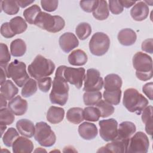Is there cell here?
Wrapping results in <instances>:
<instances>
[{
  "label": "cell",
  "mask_w": 153,
  "mask_h": 153,
  "mask_svg": "<svg viewBox=\"0 0 153 153\" xmlns=\"http://www.w3.org/2000/svg\"><path fill=\"white\" fill-rule=\"evenodd\" d=\"M63 68L64 65H61L56 69L49 96L51 103L60 106H63L66 103L69 89L68 82L63 75Z\"/></svg>",
  "instance_id": "obj_1"
},
{
  "label": "cell",
  "mask_w": 153,
  "mask_h": 153,
  "mask_svg": "<svg viewBox=\"0 0 153 153\" xmlns=\"http://www.w3.org/2000/svg\"><path fill=\"white\" fill-rule=\"evenodd\" d=\"M123 103L130 112L140 115L148 105V100L136 89L129 88L124 91Z\"/></svg>",
  "instance_id": "obj_2"
},
{
  "label": "cell",
  "mask_w": 153,
  "mask_h": 153,
  "mask_svg": "<svg viewBox=\"0 0 153 153\" xmlns=\"http://www.w3.org/2000/svg\"><path fill=\"white\" fill-rule=\"evenodd\" d=\"M132 62L139 79L146 81L152 78V60L150 56L141 51L137 52L133 57Z\"/></svg>",
  "instance_id": "obj_3"
},
{
  "label": "cell",
  "mask_w": 153,
  "mask_h": 153,
  "mask_svg": "<svg viewBox=\"0 0 153 153\" xmlns=\"http://www.w3.org/2000/svg\"><path fill=\"white\" fill-rule=\"evenodd\" d=\"M55 67L53 61L38 54L28 66L27 71L30 76L38 80L51 75L53 73Z\"/></svg>",
  "instance_id": "obj_4"
},
{
  "label": "cell",
  "mask_w": 153,
  "mask_h": 153,
  "mask_svg": "<svg viewBox=\"0 0 153 153\" xmlns=\"http://www.w3.org/2000/svg\"><path fill=\"white\" fill-rule=\"evenodd\" d=\"M34 25L49 32L56 33L64 28L65 22L59 16H51L47 13L41 11L37 16Z\"/></svg>",
  "instance_id": "obj_5"
},
{
  "label": "cell",
  "mask_w": 153,
  "mask_h": 153,
  "mask_svg": "<svg viewBox=\"0 0 153 153\" xmlns=\"http://www.w3.org/2000/svg\"><path fill=\"white\" fill-rule=\"evenodd\" d=\"M6 74L7 77L11 78L19 87H23L29 79V75L26 72V64L17 59L8 64Z\"/></svg>",
  "instance_id": "obj_6"
},
{
  "label": "cell",
  "mask_w": 153,
  "mask_h": 153,
  "mask_svg": "<svg viewBox=\"0 0 153 153\" xmlns=\"http://www.w3.org/2000/svg\"><path fill=\"white\" fill-rule=\"evenodd\" d=\"M34 138L40 145L44 147L52 146L56 140L54 132L51 127L44 121L36 123Z\"/></svg>",
  "instance_id": "obj_7"
},
{
  "label": "cell",
  "mask_w": 153,
  "mask_h": 153,
  "mask_svg": "<svg viewBox=\"0 0 153 153\" xmlns=\"http://www.w3.org/2000/svg\"><path fill=\"white\" fill-rule=\"evenodd\" d=\"M110 39L103 32H98L93 35L89 42V49L92 54L96 56L104 55L109 50Z\"/></svg>",
  "instance_id": "obj_8"
},
{
  "label": "cell",
  "mask_w": 153,
  "mask_h": 153,
  "mask_svg": "<svg viewBox=\"0 0 153 153\" xmlns=\"http://www.w3.org/2000/svg\"><path fill=\"white\" fill-rule=\"evenodd\" d=\"M149 146V141L146 134L142 131H137L130 138L127 152L146 153Z\"/></svg>",
  "instance_id": "obj_9"
},
{
  "label": "cell",
  "mask_w": 153,
  "mask_h": 153,
  "mask_svg": "<svg viewBox=\"0 0 153 153\" xmlns=\"http://www.w3.org/2000/svg\"><path fill=\"white\" fill-rule=\"evenodd\" d=\"M100 127L99 134L102 139L109 142L115 140L118 133V123L114 118L100 120L99 122Z\"/></svg>",
  "instance_id": "obj_10"
},
{
  "label": "cell",
  "mask_w": 153,
  "mask_h": 153,
  "mask_svg": "<svg viewBox=\"0 0 153 153\" xmlns=\"http://www.w3.org/2000/svg\"><path fill=\"white\" fill-rule=\"evenodd\" d=\"M103 86V78L99 71L94 68L87 69L84 79L83 90L85 91H94L100 90Z\"/></svg>",
  "instance_id": "obj_11"
},
{
  "label": "cell",
  "mask_w": 153,
  "mask_h": 153,
  "mask_svg": "<svg viewBox=\"0 0 153 153\" xmlns=\"http://www.w3.org/2000/svg\"><path fill=\"white\" fill-rule=\"evenodd\" d=\"M63 75L68 82L79 89L85 79V70L84 68H75L64 65Z\"/></svg>",
  "instance_id": "obj_12"
},
{
  "label": "cell",
  "mask_w": 153,
  "mask_h": 153,
  "mask_svg": "<svg viewBox=\"0 0 153 153\" xmlns=\"http://www.w3.org/2000/svg\"><path fill=\"white\" fill-rule=\"evenodd\" d=\"M59 45L65 53H69L79 45L76 36L71 32H65L62 34L59 39Z\"/></svg>",
  "instance_id": "obj_13"
},
{
  "label": "cell",
  "mask_w": 153,
  "mask_h": 153,
  "mask_svg": "<svg viewBox=\"0 0 153 153\" xmlns=\"http://www.w3.org/2000/svg\"><path fill=\"white\" fill-rule=\"evenodd\" d=\"M129 140L115 139L112 142L100 148L97 152H127Z\"/></svg>",
  "instance_id": "obj_14"
},
{
  "label": "cell",
  "mask_w": 153,
  "mask_h": 153,
  "mask_svg": "<svg viewBox=\"0 0 153 153\" xmlns=\"http://www.w3.org/2000/svg\"><path fill=\"white\" fill-rule=\"evenodd\" d=\"M8 108L17 116L24 115L27 110V102L20 96H17L10 100Z\"/></svg>",
  "instance_id": "obj_15"
},
{
  "label": "cell",
  "mask_w": 153,
  "mask_h": 153,
  "mask_svg": "<svg viewBox=\"0 0 153 153\" xmlns=\"http://www.w3.org/2000/svg\"><path fill=\"white\" fill-rule=\"evenodd\" d=\"M14 153H30L33 149V143L25 136H19L12 146Z\"/></svg>",
  "instance_id": "obj_16"
},
{
  "label": "cell",
  "mask_w": 153,
  "mask_h": 153,
  "mask_svg": "<svg viewBox=\"0 0 153 153\" xmlns=\"http://www.w3.org/2000/svg\"><path fill=\"white\" fill-rule=\"evenodd\" d=\"M135 124L131 121H124L120 124L118 128L117 140H129L136 132Z\"/></svg>",
  "instance_id": "obj_17"
},
{
  "label": "cell",
  "mask_w": 153,
  "mask_h": 153,
  "mask_svg": "<svg viewBox=\"0 0 153 153\" xmlns=\"http://www.w3.org/2000/svg\"><path fill=\"white\" fill-rule=\"evenodd\" d=\"M149 14V7L144 1L136 3L130 10L131 17L136 21L140 22L146 19Z\"/></svg>",
  "instance_id": "obj_18"
},
{
  "label": "cell",
  "mask_w": 153,
  "mask_h": 153,
  "mask_svg": "<svg viewBox=\"0 0 153 153\" xmlns=\"http://www.w3.org/2000/svg\"><path fill=\"white\" fill-rule=\"evenodd\" d=\"M98 130L96 126L91 123L84 122L78 127L79 136L85 140H92L97 135Z\"/></svg>",
  "instance_id": "obj_19"
},
{
  "label": "cell",
  "mask_w": 153,
  "mask_h": 153,
  "mask_svg": "<svg viewBox=\"0 0 153 153\" xmlns=\"http://www.w3.org/2000/svg\"><path fill=\"white\" fill-rule=\"evenodd\" d=\"M16 128L19 133L27 138H31L34 136L35 126L32 121L27 119H21L16 123Z\"/></svg>",
  "instance_id": "obj_20"
},
{
  "label": "cell",
  "mask_w": 153,
  "mask_h": 153,
  "mask_svg": "<svg viewBox=\"0 0 153 153\" xmlns=\"http://www.w3.org/2000/svg\"><path fill=\"white\" fill-rule=\"evenodd\" d=\"M122 84V79L118 75L110 74L105 77L103 87L106 91H117L121 90Z\"/></svg>",
  "instance_id": "obj_21"
},
{
  "label": "cell",
  "mask_w": 153,
  "mask_h": 153,
  "mask_svg": "<svg viewBox=\"0 0 153 153\" xmlns=\"http://www.w3.org/2000/svg\"><path fill=\"white\" fill-rule=\"evenodd\" d=\"M117 38L121 45L130 46L135 43L137 39V35L133 29L125 28L121 29L118 32Z\"/></svg>",
  "instance_id": "obj_22"
},
{
  "label": "cell",
  "mask_w": 153,
  "mask_h": 153,
  "mask_svg": "<svg viewBox=\"0 0 153 153\" xmlns=\"http://www.w3.org/2000/svg\"><path fill=\"white\" fill-rule=\"evenodd\" d=\"M87 60V55L80 49L72 51L68 57L69 63L73 66H83L86 64Z\"/></svg>",
  "instance_id": "obj_23"
},
{
  "label": "cell",
  "mask_w": 153,
  "mask_h": 153,
  "mask_svg": "<svg viewBox=\"0 0 153 153\" xmlns=\"http://www.w3.org/2000/svg\"><path fill=\"white\" fill-rule=\"evenodd\" d=\"M65 110L62 108L51 106L47 112V120L51 124H58L64 118Z\"/></svg>",
  "instance_id": "obj_24"
},
{
  "label": "cell",
  "mask_w": 153,
  "mask_h": 153,
  "mask_svg": "<svg viewBox=\"0 0 153 153\" xmlns=\"http://www.w3.org/2000/svg\"><path fill=\"white\" fill-rule=\"evenodd\" d=\"M18 92V88L11 80H6L1 84V94L8 100L13 99Z\"/></svg>",
  "instance_id": "obj_25"
},
{
  "label": "cell",
  "mask_w": 153,
  "mask_h": 153,
  "mask_svg": "<svg viewBox=\"0 0 153 153\" xmlns=\"http://www.w3.org/2000/svg\"><path fill=\"white\" fill-rule=\"evenodd\" d=\"M109 14L108 5L107 2L104 0L98 1L96 8L93 11V17L98 20H106Z\"/></svg>",
  "instance_id": "obj_26"
},
{
  "label": "cell",
  "mask_w": 153,
  "mask_h": 153,
  "mask_svg": "<svg viewBox=\"0 0 153 153\" xmlns=\"http://www.w3.org/2000/svg\"><path fill=\"white\" fill-rule=\"evenodd\" d=\"M66 119L71 123L75 124H80L84 120L83 109L79 107L70 108L67 111Z\"/></svg>",
  "instance_id": "obj_27"
},
{
  "label": "cell",
  "mask_w": 153,
  "mask_h": 153,
  "mask_svg": "<svg viewBox=\"0 0 153 153\" xmlns=\"http://www.w3.org/2000/svg\"><path fill=\"white\" fill-rule=\"evenodd\" d=\"M11 54L14 57L23 56L26 51V45L22 39H16L10 44Z\"/></svg>",
  "instance_id": "obj_28"
},
{
  "label": "cell",
  "mask_w": 153,
  "mask_h": 153,
  "mask_svg": "<svg viewBox=\"0 0 153 153\" xmlns=\"http://www.w3.org/2000/svg\"><path fill=\"white\" fill-rule=\"evenodd\" d=\"M152 106L149 105L146 106L142 114V120L145 126L146 132L152 136Z\"/></svg>",
  "instance_id": "obj_29"
},
{
  "label": "cell",
  "mask_w": 153,
  "mask_h": 153,
  "mask_svg": "<svg viewBox=\"0 0 153 153\" xmlns=\"http://www.w3.org/2000/svg\"><path fill=\"white\" fill-rule=\"evenodd\" d=\"M10 25L16 35L23 33L27 27L26 21L20 16H16L11 19L10 21Z\"/></svg>",
  "instance_id": "obj_30"
},
{
  "label": "cell",
  "mask_w": 153,
  "mask_h": 153,
  "mask_svg": "<svg viewBox=\"0 0 153 153\" xmlns=\"http://www.w3.org/2000/svg\"><path fill=\"white\" fill-rule=\"evenodd\" d=\"M41 12L40 7L36 5H32L30 7L24 10L23 15L26 21L30 25H34L35 20L37 16Z\"/></svg>",
  "instance_id": "obj_31"
},
{
  "label": "cell",
  "mask_w": 153,
  "mask_h": 153,
  "mask_svg": "<svg viewBox=\"0 0 153 153\" xmlns=\"http://www.w3.org/2000/svg\"><path fill=\"white\" fill-rule=\"evenodd\" d=\"M102 97L100 91H85L83 94V101L85 105L93 106L96 105Z\"/></svg>",
  "instance_id": "obj_32"
},
{
  "label": "cell",
  "mask_w": 153,
  "mask_h": 153,
  "mask_svg": "<svg viewBox=\"0 0 153 153\" xmlns=\"http://www.w3.org/2000/svg\"><path fill=\"white\" fill-rule=\"evenodd\" d=\"M1 8L8 15L16 14L19 11V5L17 1L5 0L1 1Z\"/></svg>",
  "instance_id": "obj_33"
},
{
  "label": "cell",
  "mask_w": 153,
  "mask_h": 153,
  "mask_svg": "<svg viewBox=\"0 0 153 153\" xmlns=\"http://www.w3.org/2000/svg\"><path fill=\"white\" fill-rule=\"evenodd\" d=\"M19 133L13 127H10L7 129L5 133L2 136V139L4 144L7 147L13 146L14 142L19 136Z\"/></svg>",
  "instance_id": "obj_34"
},
{
  "label": "cell",
  "mask_w": 153,
  "mask_h": 153,
  "mask_svg": "<svg viewBox=\"0 0 153 153\" xmlns=\"http://www.w3.org/2000/svg\"><path fill=\"white\" fill-rule=\"evenodd\" d=\"M96 107L99 111L100 117L102 118L108 117L111 115L115 111L114 107L111 104L102 99L96 105Z\"/></svg>",
  "instance_id": "obj_35"
},
{
  "label": "cell",
  "mask_w": 153,
  "mask_h": 153,
  "mask_svg": "<svg viewBox=\"0 0 153 153\" xmlns=\"http://www.w3.org/2000/svg\"><path fill=\"white\" fill-rule=\"evenodd\" d=\"M37 89L36 81L32 78H29L22 87V96L24 97H30L36 92Z\"/></svg>",
  "instance_id": "obj_36"
},
{
  "label": "cell",
  "mask_w": 153,
  "mask_h": 153,
  "mask_svg": "<svg viewBox=\"0 0 153 153\" xmlns=\"http://www.w3.org/2000/svg\"><path fill=\"white\" fill-rule=\"evenodd\" d=\"M75 33L79 39L84 40L90 35L91 33V27L88 23H80L76 27Z\"/></svg>",
  "instance_id": "obj_37"
},
{
  "label": "cell",
  "mask_w": 153,
  "mask_h": 153,
  "mask_svg": "<svg viewBox=\"0 0 153 153\" xmlns=\"http://www.w3.org/2000/svg\"><path fill=\"white\" fill-rule=\"evenodd\" d=\"M84 118L88 121L96 122L97 121L100 117V114L96 107L87 106L83 109Z\"/></svg>",
  "instance_id": "obj_38"
},
{
  "label": "cell",
  "mask_w": 153,
  "mask_h": 153,
  "mask_svg": "<svg viewBox=\"0 0 153 153\" xmlns=\"http://www.w3.org/2000/svg\"><path fill=\"white\" fill-rule=\"evenodd\" d=\"M103 97L105 100L108 103L111 105H117L120 103L121 100V90L112 91L105 90L103 93Z\"/></svg>",
  "instance_id": "obj_39"
},
{
  "label": "cell",
  "mask_w": 153,
  "mask_h": 153,
  "mask_svg": "<svg viewBox=\"0 0 153 153\" xmlns=\"http://www.w3.org/2000/svg\"><path fill=\"white\" fill-rule=\"evenodd\" d=\"M15 119L14 114L8 108H1L0 110V126L11 124Z\"/></svg>",
  "instance_id": "obj_40"
},
{
  "label": "cell",
  "mask_w": 153,
  "mask_h": 153,
  "mask_svg": "<svg viewBox=\"0 0 153 153\" xmlns=\"http://www.w3.org/2000/svg\"><path fill=\"white\" fill-rule=\"evenodd\" d=\"M0 46V66L7 67L8 63L11 60V55L6 44L1 43Z\"/></svg>",
  "instance_id": "obj_41"
},
{
  "label": "cell",
  "mask_w": 153,
  "mask_h": 153,
  "mask_svg": "<svg viewBox=\"0 0 153 153\" xmlns=\"http://www.w3.org/2000/svg\"><path fill=\"white\" fill-rule=\"evenodd\" d=\"M37 84L39 89L44 93L48 92L52 84V79L50 77L47 76L40 78L37 80Z\"/></svg>",
  "instance_id": "obj_42"
},
{
  "label": "cell",
  "mask_w": 153,
  "mask_h": 153,
  "mask_svg": "<svg viewBox=\"0 0 153 153\" xmlns=\"http://www.w3.org/2000/svg\"><path fill=\"white\" fill-rule=\"evenodd\" d=\"M98 1L97 0H89V1H81L79 5L81 9L87 13H91L94 11L96 8Z\"/></svg>",
  "instance_id": "obj_43"
},
{
  "label": "cell",
  "mask_w": 153,
  "mask_h": 153,
  "mask_svg": "<svg viewBox=\"0 0 153 153\" xmlns=\"http://www.w3.org/2000/svg\"><path fill=\"white\" fill-rule=\"evenodd\" d=\"M59 1L57 0H42L41 1V7L46 11L53 12L56 10L58 7Z\"/></svg>",
  "instance_id": "obj_44"
},
{
  "label": "cell",
  "mask_w": 153,
  "mask_h": 153,
  "mask_svg": "<svg viewBox=\"0 0 153 153\" xmlns=\"http://www.w3.org/2000/svg\"><path fill=\"white\" fill-rule=\"evenodd\" d=\"M109 10L115 15L120 14L123 11L124 7L120 3V1L117 0H109Z\"/></svg>",
  "instance_id": "obj_45"
},
{
  "label": "cell",
  "mask_w": 153,
  "mask_h": 153,
  "mask_svg": "<svg viewBox=\"0 0 153 153\" xmlns=\"http://www.w3.org/2000/svg\"><path fill=\"white\" fill-rule=\"evenodd\" d=\"M1 33L5 38H11L14 37L16 34L13 31L10 22L4 23L1 26Z\"/></svg>",
  "instance_id": "obj_46"
},
{
  "label": "cell",
  "mask_w": 153,
  "mask_h": 153,
  "mask_svg": "<svg viewBox=\"0 0 153 153\" xmlns=\"http://www.w3.org/2000/svg\"><path fill=\"white\" fill-rule=\"evenodd\" d=\"M153 39L152 38L146 39L143 41L141 45L142 50L146 53L152 54L153 53V47H152Z\"/></svg>",
  "instance_id": "obj_47"
},
{
  "label": "cell",
  "mask_w": 153,
  "mask_h": 153,
  "mask_svg": "<svg viewBox=\"0 0 153 153\" xmlns=\"http://www.w3.org/2000/svg\"><path fill=\"white\" fill-rule=\"evenodd\" d=\"M152 82L145 84L142 87V91L151 100H152Z\"/></svg>",
  "instance_id": "obj_48"
},
{
  "label": "cell",
  "mask_w": 153,
  "mask_h": 153,
  "mask_svg": "<svg viewBox=\"0 0 153 153\" xmlns=\"http://www.w3.org/2000/svg\"><path fill=\"white\" fill-rule=\"evenodd\" d=\"M34 0L33 1H28V0H18L17 1V4H19V5L21 7V8H25L27 6H28L30 4H32V3L34 2Z\"/></svg>",
  "instance_id": "obj_49"
},
{
  "label": "cell",
  "mask_w": 153,
  "mask_h": 153,
  "mask_svg": "<svg viewBox=\"0 0 153 153\" xmlns=\"http://www.w3.org/2000/svg\"><path fill=\"white\" fill-rule=\"evenodd\" d=\"M121 5L124 7L125 8H128L131 7L132 5H134L136 4V1H126V0H120V1Z\"/></svg>",
  "instance_id": "obj_50"
},
{
  "label": "cell",
  "mask_w": 153,
  "mask_h": 153,
  "mask_svg": "<svg viewBox=\"0 0 153 153\" xmlns=\"http://www.w3.org/2000/svg\"><path fill=\"white\" fill-rule=\"evenodd\" d=\"M1 68V84L3 83L4 81H5V79H6V77H7V74H6V71L5 70L2 68Z\"/></svg>",
  "instance_id": "obj_51"
},
{
  "label": "cell",
  "mask_w": 153,
  "mask_h": 153,
  "mask_svg": "<svg viewBox=\"0 0 153 153\" xmlns=\"http://www.w3.org/2000/svg\"><path fill=\"white\" fill-rule=\"evenodd\" d=\"M0 98H1V108H6L7 105V99L2 95L0 94Z\"/></svg>",
  "instance_id": "obj_52"
},
{
  "label": "cell",
  "mask_w": 153,
  "mask_h": 153,
  "mask_svg": "<svg viewBox=\"0 0 153 153\" xmlns=\"http://www.w3.org/2000/svg\"><path fill=\"white\" fill-rule=\"evenodd\" d=\"M7 128V126H1V136H3L4 131Z\"/></svg>",
  "instance_id": "obj_53"
},
{
  "label": "cell",
  "mask_w": 153,
  "mask_h": 153,
  "mask_svg": "<svg viewBox=\"0 0 153 153\" xmlns=\"http://www.w3.org/2000/svg\"><path fill=\"white\" fill-rule=\"evenodd\" d=\"M43 152V151H44V152H46V151L45 150H44V149H42L41 148H38L36 150H35V152Z\"/></svg>",
  "instance_id": "obj_54"
}]
</instances>
